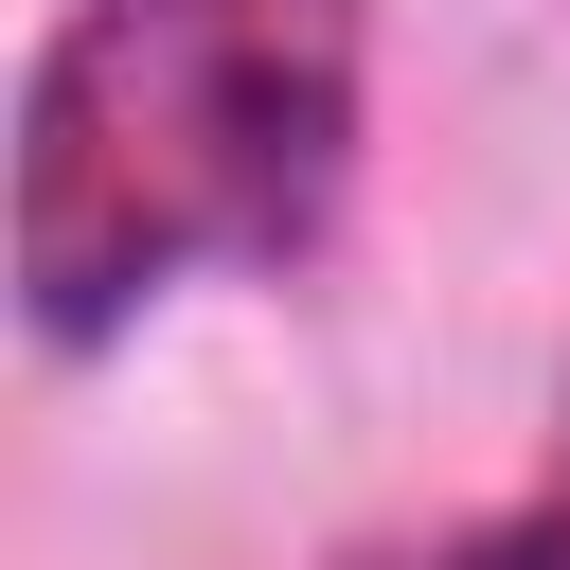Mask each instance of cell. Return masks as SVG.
Segmentation results:
<instances>
[{"instance_id": "7a4b0ae2", "label": "cell", "mask_w": 570, "mask_h": 570, "mask_svg": "<svg viewBox=\"0 0 570 570\" xmlns=\"http://www.w3.org/2000/svg\"><path fill=\"white\" fill-rule=\"evenodd\" d=\"M338 570H570V445H552V481H534V499L445 517V534H356Z\"/></svg>"}, {"instance_id": "6da1fadb", "label": "cell", "mask_w": 570, "mask_h": 570, "mask_svg": "<svg viewBox=\"0 0 570 570\" xmlns=\"http://www.w3.org/2000/svg\"><path fill=\"white\" fill-rule=\"evenodd\" d=\"M374 0H71L18 89V303L53 356L196 267H303L356 196Z\"/></svg>"}]
</instances>
